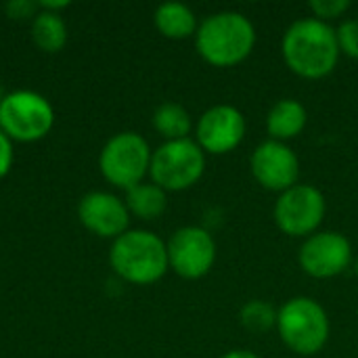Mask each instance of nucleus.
<instances>
[{"label": "nucleus", "mask_w": 358, "mask_h": 358, "mask_svg": "<svg viewBox=\"0 0 358 358\" xmlns=\"http://www.w3.org/2000/svg\"><path fill=\"white\" fill-rule=\"evenodd\" d=\"M285 65L304 80H321L329 76L340 61L336 29L315 17L300 19L287 27L281 40Z\"/></svg>", "instance_id": "obj_1"}, {"label": "nucleus", "mask_w": 358, "mask_h": 358, "mask_svg": "<svg viewBox=\"0 0 358 358\" xmlns=\"http://www.w3.org/2000/svg\"><path fill=\"white\" fill-rule=\"evenodd\" d=\"M195 46L210 65L235 67L252 55L256 46V27L237 10H220L199 23Z\"/></svg>", "instance_id": "obj_2"}, {"label": "nucleus", "mask_w": 358, "mask_h": 358, "mask_svg": "<svg viewBox=\"0 0 358 358\" xmlns=\"http://www.w3.org/2000/svg\"><path fill=\"white\" fill-rule=\"evenodd\" d=\"M109 262L124 281L134 285H151L170 268L166 243L149 231H126L120 235L111 245Z\"/></svg>", "instance_id": "obj_3"}, {"label": "nucleus", "mask_w": 358, "mask_h": 358, "mask_svg": "<svg viewBox=\"0 0 358 358\" xmlns=\"http://www.w3.org/2000/svg\"><path fill=\"white\" fill-rule=\"evenodd\" d=\"M277 331L292 352L313 357L325 348L331 327L325 308L317 300L298 296L277 310Z\"/></svg>", "instance_id": "obj_4"}, {"label": "nucleus", "mask_w": 358, "mask_h": 358, "mask_svg": "<svg viewBox=\"0 0 358 358\" xmlns=\"http://www.w3.org/2000/svg\"><path fill=\"white\" fill-rule=\"evenodd\" d=\"M206 170L203 149L191 141H166L153 155L149 174L153 185L164 191H185L193 187Z\"/></svg>", "instance_id": "obj_5"}, {"label": "nucleus", "mask_w": 358, "mask_h": 358, "mask_svg": "<svg viewBox=\"0 0 358 358\" xmlns=\"http://www.w3.org/2000/svg\"><path fill=\"white\" fill-rule=\"evenodd\" d=\"M151 151L147 141L136 132H120L101 151V172L103 176L120 187L130 191L141 185L151 166Z\"/></svg>", "instance_id": "obj_6"}, {"label": "nucleus", "mask_w": 358, "mask_h": 358, "mask_svg": "<svg viewBox=\"0 0 358 358\" xmlns=\"http://www.w3.org/2000/svg\"><path fill=\"white\" fill-rule=\"evenodd\" d=\"M55 113L50 103L29 90L10 92L0 101V130L15 141L31 143L48 134Z\"/></svg>", "instance_id": "obj_7"}, {"label": "nucleus", "mask_w": 358, "mask_h": 358, "mask_svg": "<svg viewBox=\"0 0 358 358\" xmlns=\"http://www.w3.org/2000/svg\"><path fill=\"white\" fill-rule=\"evenodd\" d=\"M327 212L325 195L313 185H294L279 193L275 201V222L289 237H310L321 227Z\"/></svg>", "instance_id": "obj_8"}, {"label": "nucleus", "mask_w": 358, "mask_h": 358, "mask_svg": "<svg viewBox=\"0 0 358 358\" xmlns=\"http://www.w3.org/2000/svg\"><path fill=\"white\" fill-rule=\"evenodd\" d=\"M166 248L170 268L182 279H201L216 262V241L201 227L178 229Z\"/></svg>", "instance_id": "obj_9"}, {"label": "nucleus", "mask_w": 358, "mask_h": 358, "mask_svg": "<svg viewBox=\"0 0 358 358\" xmlns=\"http://www.w3.org/2000/svg\"><path fill=\"white\" fill-rule=\"evenodd\" d=\"M298 260L306 275L315 279H334L350 266L352 245L342 233L319 231L306 237Z\"/></svg>", "instance_id": "obj_10"}, {"label": "nucleus", "mask_w": 358, "mask_h": 358, "mask_svg": "<svg viewBox=\"0 0 358 358\" xmlns=\"http://www.w3.org/2000/svg\"><path fill=\"white\" fill-rule=\"evenodd\" d=\"M250 170L260 187L266 191L283 193L298 185L300 159L298 155L279 141H264L250 157Z\"/></svg>", "instance_id": "obj_11"}, {"label": "nucleus", "mask_w": 358, "mask_h": 358, "mask_svg": "<svg viewBox=\"0 0 358 358\" xmlns=\"http://www.w3.org/2000/svg\"><path fill=\"white\" fill-rule=\"evenodd\" d=\"M195 132L203 153L224 155L241 145L245 136V117L233 105H214L199 117Z\"/></svg>", "instance_id": "obj_12"}, {"label": "nucleus", "mask_w": 358, "mask_h": 358, "mask_svg": "<svg viewBox=\"0 0 358 358\" xmlns=\"http://www.w3.org/2000/svg\"><path fill=\"white\" fill-rule=\"evenodd\" d=\"M78 216L88 231L101 237H115V239L126 233L130 222V212L126 203L115 195L101 193V191L82 197L78 206Z\"/></svg>", "instance_id": "obj_13"}, {"label": "nucleus", "mask_w": 358, "mask_h": 358, "mask_svg": "<svg viewBox=\"0 0 358 358\" xmlns=\"http://www.w3.org/2000/svg\"><path fill=\"white\" fill-rule=\"evenodd\" d=\"M306 124H308V111L296 99H281L271 107L266 115V132L271 134V141H279V143L300 136Z\"/></svg>", "instance_id": "obj_14"}, {"label": "nucleus", "mask_w": 358, "mask_h": 358, "mask_svg": "<svg viewBox=\"0 0 358 358\" xmlns=\"http://www.w3.org/2000/svg\"><path fill=\"white\" fill-rule=\"evenodd\" d=\"M155 27L162 36L170 40H185L197 34V19L195 13L180 2H164L155 10Z\"/></svg>", "instance_id": "obj_15"}, {"label": "nucleus", "mask_w": 358, "mask_h": 358, "mask_svg": "<svg viewBox=\"0 0 358 358\" xmlns=\"http://www.w3.org/2000/svg\"><path fill=\"white\" fill-rule=\"evenodd\" d=\"M168 199H166V191L159 189L157 185H147L141 182L136 187H132L126 195V208L128 212H132L136 218L141 220H155L166 212Z\"/></svg>", "instance_id": "obj_16"}, {"label": "nucleus", "mask_w": 358, "mask_h": 358, "mask_svg": "<svg viewBox=\"0 0 358 358\" xmlns=\"http://www.w3.org/2000/svg\"><path fill=\"white\" fill-rule=\"evenodd\" d=\"M153 126L166 141H182L189 138L193 128L189 111L178 103H164L153 113Z\"/></svg>", "instance_id": "obj_17"}, {"label": "nucleus", "mask_w": 358, "mask_h": 358, "mask_svg": "<svg viewBox=\"0 0 358 358\" xmlns=\"http://www.w3.org/2000/svg\"><path fill=\"white\" fill-rule=\"evenodd\" d=\"M31 38L34 42L46 50V52H57L63 48L65 40H67V27L65 21L57 15V13H48L42 10L34 17L31 23Z\"/></svg>", "instance_id": "obj_18"}, {"label": "nucleus", "mask_w": 358, "mask_h": 358, "mask_svg": "<svg viewBox=\"0 0 358 358\" xmlns=\"http://www.w3.org/2000/svg\"><path fill=\"white\" fill-rule=\"evenodd\" d=\"M239 323L250 334L262 336L277 327V310L266 300H250L239 310Z\"/></svg>", "instance_id": "obj_19"}, {"label": "nucleus", "mask_w": 358, "mask_h": 358, "mask_svg": "<svg viewBox=\"0 0 358 358\" xmlns=\"http://www.w3.org/2000/svg\"><path fill=\"white\" fill-rule=\"evenodd\" d=\"M350 6H352L350 0H310L308 2V8L313 10L315 19L325 21V23L346 15V10H350Z\"/></svg>", "instance_id": "obj_20"}, {"label": "nucleus", "mask_w": 358, "mask_h": 358, "mask_svg": "<svg viewBox=\"0 0 358 358\" xmlns=\"http://www.w3.org/2000/svg\"><path fill=\"white\" fill-rule=\"evenodd\" d=\"M336 36L340 52L350 59H358V19L342 21V25L336 29Z\"/></svg>", "instance_id": "obj_21"}, {"label": "nucleus", "mask_w": 358, "mask_h": 358, "mask_svg": "<svg viewBox=\"0 0 358 358\" xmlns=\"http://www.w3.org/2000/svg\"><path fill=\"white\" fill-rule=\"evenodd\" d=\"M13 164V147H10V138L0 130V178L6 176V172L10 170Z\"/></svg>", "instance_id": "obj_22"}, {"label": "nucleus", "mask_w": 358, "mask_h": 358, "mask_svg": "<svg viewBox=\"0 0 358 358\" xmlns=\"http://www.w3.org/2000/svg\"><path fill=\"white\" fill-rule=\"evenodd\" d=\"M36 6H38V4L27 2V0H15V2H8V4H6V10H8V15H10V17H15V19H23V17L34 15Z\"/></svg>", "instance_id": "obj_23"}, {"label": "nucleus", "mask_w": 358, "mask_h": 358, "mask_svg": "<svg viewBox=\"0 0 358 358\" xmlns=\"http://www.w3.org/2000/svg\"><path fill=\"white\" fill-rule=\"evenodd\" d=\"M222 358H260L258 355H254V352H250V350H231V352H227Z\"/></svg>", "instance_id": "obj_24"}, {"label": "nucleus", "mask_w": 358, "mask_h": 358, "mask_svg": "<svg viewBox=\"0 0 358 358\" xmlns=\"http://www.w3.org/2000/svg\"><path fill=\"white\" fill-rule=\"evenodd\" d=\"M355 273H357V277H358V260H357V264H355Z\"/></svg>", "instance_id": "obj_25"}]
</instances>
